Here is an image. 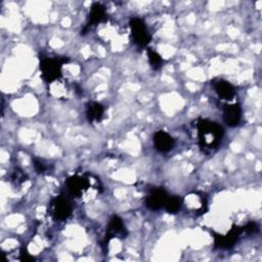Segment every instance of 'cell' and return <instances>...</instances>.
<instances>
[{
  "label": "cell",
  "instance_id": "cell-16",
  "mask_svg": "<svg viewBox=\"0 0 262 262\" xmlns=\"http://www.w3.org/2000/svg\"><path fill=\"white\" fill-rule=\"evenodd\" d=\"M147 58H148L150 67L154 70H159L162 67V64H163L162 56L157 51L152 50L151 48L147 49Z\"/></svg>",
  "mask_w": 262,
  "mask_h": 262
},
{
  "label": "cell",
  "instance_id": "cell-13",
  "mask_svg": "<svg viewBox=\"0 0 262 262\" xmlns=\"http://www.w3.org/2000/svg\"><path fill=\"white\" fill-rule=\"evenodd\" d=\"M174 138L166 131L159 130L154 134L155 148L160 152H168L174 147Z\"/></svg>",
  "mask_w": 262,
  "mask_h": 262
},
{
  "label": "cell",
  "instance_id": "cell-4",
  "mask_svg": "<svg viewBox=\"0 0 262 262\" xmlns=\"http://www.w3.org/2000/svg\"><path fill=\"white\" fill-rule=\"evenodd\" d=\"M129 26L133 42L138 47H146L151 40V35L145 23L139 17H132L129 21Z\"/></svg>",
  "mask_w": 262,
  "mask_h": 262
},
{
  "label": "cell",
  "instance_id": "cell-5",
  "mask_svg": "<svg viewBox=\"0 0 262 262\" xmlns=\"http://www.w3.org/2000/svg\"><path fill=\"white\" fill-rule=\"evenodd\" d=\"M182 205H185L187 211L196 216L204 214L208 209L207 198L198 191L187 193L182 200Z\"/></svg>",
  "mask_w": 262,
  "mask_h": 262
},
{
  "label": "cell",
  "instance_id": "cell-9",
  "mask_svg": "<svg viewBox=\"0 0 262 262\" xmlns=\"http://www.w3.org/2000/svg\"><path fill=\"white\" fill-rule=\"evenodd\" d=\"M106 19H107V14H106L105 7L98 2L93 3L90 7L87 23L83 30V34H85V32L88 31L89 29H91L92 27H95L98 24L105 21Z\"/></svg>",
  "mask_w": 262,
  "mask_h": 262
},
{
  "label": "cell",
  "instance_id": "cell-10",
  "mask_svg": "<svg viewBox=\"0 0 262 262\" xmlns=\"http://www.w3.org/2000/svg\"><path fill=\"white\" fill-rule=\"evenodd\" d=\"M167 191L162 187L154 188L145 200V206L151 211H158L164 208L165 202L168 199Z\"/></svg>",
  "mask_w": 262,
  "mask_h": 262
},
{
  "label": "cell",
  "instance_id": "cell-8",
  "mask_svg": "<svg viewBox=\"0 0 262 262\" xmlns=\"http://www.w3.org/2000/svg\"><path fill=\"white\" fill-rule=\"evenodd\" d=\"M243 232H245L244 227H232L226 234H218L215 236V246L223 250L230 249L235 245Z\"/></svg>",
  "mask_w": 262,
  "mask_h": 262
},
{
  "label": "cell",
  "instance_id": "cell-11",
  "mask_svg": "<svg viewBox=\"0 0 262 262\" xmlns=\"http://www.w3.org/2000/svg\"><path fill=\"white\" fill-rule=\"evenodd\" d=\"M212 85H213L215 93L222 100L230 101L236 95V91H235L234 86L226 80H223V79L214 80Z\"/></svg>",
  "mask_w": 262,
  "mask_h": 262
},
{
  "label": "cell",
  "instance_id": "cell-15",
  "mask_svg": "<svg viewBox=\"0 0 262 262\" xmlns=\"http://www.w3.org/2000/svg\"><path fill=\"white\" fill-rule=\"evenodd\" d=\"M182 207V199L179 196L173 195V196H168V199L165 202L164 208L168 213L171 214H176L181 210Z\"/></svg>",
  "mask_w": 262,
  "mask_h": 262
},
{
  "label": "cell",
  "instance_id": "cell-1",
  "mask_svg": "<svg viewBox=\"0 0 262 262\" xmlns=\"http://www.w3.org/2000/svg\"><path fill=\"white\" fill-rule=\"evenodd\" d=\"M198 144L203 152L210 154L220 144L224 130L218 123L208 119H198L193 124Z\"/></svg>",
  "mask_w": 262,
  "mask_h": 262
},
{
  "label": "cell",
  "instance_id": "cell-14",
  "mask_svg": "<svg viewBox=\"0 0 262 262\" xmlns=\"http://www.w3.org/2000/svg\"><path fill=\"white\" fill-rule=\"evenodd\" d=\"M104 116V107L97 101H89L86 104V118L89 123H99Z\"/></svg>",
  "mask_w": 262,
  "mask_h": 262
},
{
  "label": "cell",
  "instance_id": "cell-3",
  "mask_svg": "<svg viewBox=\"0 0 262 262\" xmlns=\"http://www.w3.org/2000/svg\"><path fill=\"white\" fill-rule=\"evenodd\" d=\"M68 61L66 57L45 56L41 58L40 71L41 77L46 83H54L61 78V69L64 62Z\"/></svg>",
  "mask_w": 262,
  "mask_h": 262
},
{
  "label": "cell",
  "instance_id": "cell-18",
  "mask_svg": "<svg viewBox=\"0 0 262 262\" xmlns=\"http://www.w3.org/2000/svg\"><path fill=\"white\" fill-rule=\"evenodd\" d=\"M34 168L38 173H45L48 169V166L39 159H34Z\"/></svg>",
  "mask_w": 262,
  "mask_h": 262
},
{
  "label": "cell",
  "instance_id": "cell-2",
  "mask_svg": "<svg viewBox=\"0 0 262 262\" xmlns=\"http://www.w3.org/2000/svg\"><path fill=\"white\" fill-rule=\"evenodd\" d=\"M66 187L71 196L75 199H82L88 194L90 190L98 191L100 186L98 179H93L92 175L76 174L67 179Z\"/></svg>",
  "mask_w": 262,
  "mask_h": 262
},
{
  "label": "cell",
  "instance_id": "cell-17",
  "mask_svg": "<svg viewBox=\"0 0 262 262\" xmlns=\"http://www.w3.org/2000/svg\"><path fill=\"white\" fill-rule=\"evenodd\" d=\"M26 178H27V176H26V174H24L23 171L15 170L12 174L11 180L13 183H15V185H19L26 181Z\"/></svg>",
  "mask_w": 262,
  "mask_h": 262
},
{
  "label": "cell",
  "instance_id": "cell-12",
  "mask_svg": "<svg viewBox=\"0 0 262 262\" xmlns=\"http://www.w3.org/2000/svg\"><path fill=\"white\" fill-rule=\"evenodd\" d=\"M223 121L229 127H235L242 120V107L237 103L225 104L222 108Z\"/></svg>",
  "mask_w": 262,
  "mask_h": 262
},
{
  "label": "cell",
  "instance_id": "cell-7",
  "mask_svg": "<svg viewBox=\"0 0 262 262\" xmlns=\"http://www.w3.org/2000/svg\"><path fill=\"white\" fill-rule=\"evenodd\" d=\"M128 234L127 228L123 222V220L119 217L114 215L107 224L106 227V232L103 238L102 247H106L110 243V241L114 237H120V238H125Z\"/></svg>",
  "mask_w": 262,
  "mask_h": 262
},
{
  "label": "cell",
  "instance_id": "cell-6",
  "mask_svg": "<svg viewBox=\"0 0 262 262\" xmlns=\"http://www.w3.org/2000/svg\"><path fill=\"white\" fill-rule=\"evenodd\" d=\"M49 212L54 220L66 221L72 214V206L64 196L58 195L51 201Z\"/></svg>",
  "mask_w": 262,
  "mask_h": 262
}]
</instances>
